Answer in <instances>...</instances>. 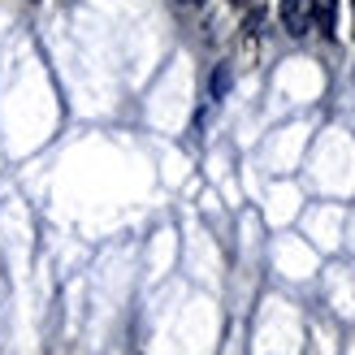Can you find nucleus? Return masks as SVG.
<instances>
[{"label":"nucleus","instance_id":"2","mask_svg":"<svg viewBox=\"0 0 355 355\" xmlns=\"http://www.w3.org/2000/svg\"><path fill=\"white\" fill-rule=\"evenodd\" d=\"M334 26H338V0H312V31L334 40Z\"/></svg>","mask_w":355,"mask_h":355},{"label":"nucleus","instance_id":"4","mask_svg":"<svg viewBox=\"0 0 355 355\" xmlns=\"http://www.w3.org/2000/svg\"><path fill=\"white\" fill-rule=\"evenodd\" d=\"M230 5H252V0H230Z\"/></svg>","mask_w":355,"mask_h":355},{"label":"nucleus","instance_id":"6","mask_svg":"<svg viewBox=\"0 0 355 355\" xmlns=\"http://www.w3.org/2000/svg\"><path fill=\"white\" fill-rule=\"evenodd\" d=\"M351 9H355V0H351Z\"/></svg>","mask_w":355,"mask_h":355},{"label":"nucleus","instance_id":"5","mask_svg":"<svg viewBox=\"0 0 355 355\" xmlns=\"http://www.w3.org/2000/svg\"><path fill=\"white\" fill-rule=\"evenodd\" d=\"M191 5H204V0H191Z\"/></svg>","mask_w":355,"mask_h":355},{"label":"nucleus","instance_id":"3","mask_svg":"<svg viewBox=\"0 0 355 355\" xmlns=\"http://www.w3.org/2000/svg\"><path fill=\"white\" fill-rule=\"evenodd\" d=\"M230 83H234V74H230V65L221 61V65H217V74H212V100H221V96L230 92Z\"/></svg>","mask_w":355,"mask_h":355},{"label":"nucleus","instance_id":"1","mask_svg":"<svg viewBox=\"0 0 355 355\" xmlns=\"http://www.w3.org/2000/svg\"><path fill=\"white\" fill-rule=\"evenodd\" d=\"M277 17H282V26H286L291 40H304L312 31V0H282Z\"/></svg>","mask_w":355,"mask_h":355}]
</instances>
